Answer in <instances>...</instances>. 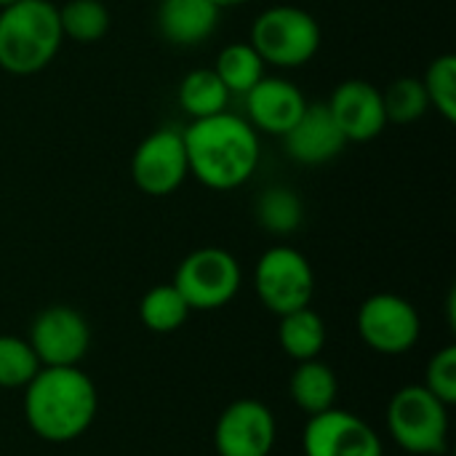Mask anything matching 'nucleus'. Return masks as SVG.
I'll list each match as a JSON object with an SVG mask.
<instances>
[{"instance_id":"dca6fc26","label":"nucleus","mask_w":456,"mask_h":456,"mask_svg":"<svg viewBox=\"0 0 456 456\" xmlns=\"http://www.w3.org/2000/svg\"><path fill=\"white\" fill-rule=\"evenodd\" d=\"M155 19L160 35L171 45L192 48L214 35L219 8L211 0H160Z\"/></svg>"},{"instance_id":"412c9836","label":"nucleus","mask_w":456,"mask_h":456,"mask_svg":"<svg viewBox=\"0 0 456 456\" xmlns=\"http://www.w3.org/2000/svg\"><path fill=\"white\" fill-rule=\"evenodd\" d=\"M190 313H192L190 305L184 302V297L176 291L174 283L152 286L139 302V318H142L144 329H150L152 334L179 331L187 323Z\"/></svg>"},{"instance_id":"9d476101","label":"nucleus","mask_w":456,"mask_h":456,"mask_svg":"<svg viewBox=\"0 0 456 456\" xmlns=\"http://www.w3.org/2000/svg\"><path fill=\"white\" fill-rule=\"evenodd\" d=\"M27 342L35 350L40 366H80L91 350V326L75 307L51 305L35 315Z\"/></svg>"},{"instance_id":"c85d7f7f","label":"nucleus","mask_w":456,"mask_h":456,"mask_svg":"<svg viewBox=\"0 0 456 456\" xmlns=\"http://www.w3.org/2000/svg\"><path fill=\"white\" fill-rule=\"evenodd\" d=\"M11 3H19V0H0V8H5V5H11Z\"/></svg>"},{"instance_id":"a211bd4d","label":"nucleus","mask_w":456,"mask_h":456,"mask_svg":"<svg viewBox=\"0 0 456 456\" xmlns=\"http://www.w3.org/2000/svg\"><path fill=\"white\" fill-rule=\"evenodd\" d=\"M326 339H329L326 321L310 305L302 307V310H294V313L281 315L278 342H281L283 353L289 358H294L297 363L321 358V353L326 347Z\"/></svg>"},{"instance_id":"39448f33","label":"nucleus","mask_w":456,"mask_h":456,"mask_svg":"<svg viewBox=\"0 0 456 456\" xmlns=\"http://www.w3.org/2000/svg\"><path fill=\"white\" fill-rule=\"evenodd\" d=\"M387 430L406 454H444L449 446V406L425 385H406L387 406Z\"/></svg>"},{"instance_id":"f8f14e48","label":"nucleus","mask_w":456,"mask_h":456,"mask_svg":"<svg viewBox=\"0 0 456 456\" xmlns=\"http://www.w3.org/2000/svg\"><path fill=\"white\" fill-rule=\"evenodd\" d=\"M275 438V414L256 398L230 403L214 428V449L219 456H270Z\"/></svg>"},{"instance_id":"6ab92c4d","label":"nucleus","mask_w":456,"mask_h":456,"mask_svg":"<svg viewBox=\"0 0 456 456\" xmlns=\"http://www.w3.org/2000/svg\"><path fill=\"white\" fill-rule=\"evenodd\" d=\"M230 91L224 88V83L219 80V75L214 72V67H200V69H192L182 77L179 88H176V99H179V107L192 118V120H200V118H211V115H219L227 110L230 104Z\"/></svg>"},{"instance_id":"6e6552de","label":"nucleus","mask_w":456,"mask_h":456,"mask_svg":"<svg viewBox=\"0 0 456 456\" xmlns=\"http://www.w3.org/2000/svg\"><path fill=\"white\" fill-rule=\"evenodd\" d=\"M355 323L363 345L379 355H403L422 337V318L417 307L390 291L371 294L361 305Z\"/></svg>"},{"instance_id":"aec40b11","label":"nucleus","mask_w":456,"mask_h":456,"mask_svg":"<svg viewBox=\"0 0 456 456\" xmlns=\"http://www.w3.org/2000/svg\"><path fill=\"white\" fill-rule=\"evenodd\" d=\"M254 219L262 230L273 235H291L302 227L305 219L302 198L283 184L267 187L254 203Z\"/></svg>"},{"instance_id":"a878e982","label":"nucleus","mask_w":456,"mask_h":456,"mask_svg":"<svg viewBox=\"0 0 456 456\" xmlns=\"http://www.w3.org/2000/svg\"><path fill=\"white\" fill-rule=\"evenodd\" d=\"M422 86L425 94L430 99V107H436V112L446 120H456V56L454 53H441L436 56L425 75H422Z\"/></svg>"},{"instance_id":"20e7f679","label":"nucleus","mask_w":456,"mask_h":456,"mask_svg":"<svg viewBox=\"0 0 456 456\" xmlns=\"http://www.w3.org/2000/svg\"><path fill=\"white\" fill-rule=\"evenodd\" d=\"M321 37V24L310 11L299 5H270L254 19L248 43L265 64L297 69L315 59Z\"/></svg>"},{"instance_id":"1a4fd4ad","label":"nucleus","mask_w":456,"mask_h":456,"mask_svg":"<svg viewBox=\"0 0 456 456\" xmlns=\"http://www.w3.org/2000/svg\"><path fill=\"white\" fill-rule=\"evenodd\" d=\"M190 176L182 131L158 128L147 134L131 158V179L150 198L174 195Z\"/></svg>"},{"instance_id":"cd10ccee","label":"nucleus","mask_w":456,"mask_h":456,"mask_svg":"<svg viewBox=\"0 0 456 456\" xmlns=\"http://www.w3.org/2000/svg\"><path fill=\"white\" fill-rule=\"evenodd\" d=\"M219 11H224V8H238V5H243V3H248V0H211Z\"/></svg>"},{"instance_id":"f03ea898","label":"nucleus","mask_w":456,"mask_h":456,"mask_svg":"<svg viewBox=\"0 0 456 456\" xmlns=\"http://www.w3.org/2000/svg\"><path fill=\"white\" fill-rule=\"evenodd\" d=\"M96 385L80 366H43L24 387V419L45 444H69L96 419Z\"/></svg>"},{"instance_id":"423d86ee","label":"nucleus","mask_w":456,"mask_h":456,"mask_svg":"<svg viewBox=\"0 0 456 456\" xmlns=\"http://www.w3.org/2000/svg\"><path fill=\"white\" fill-rule=\"evenodd\" d=\"M240 281V265L227 248L203 246L179 262L171 283L184 297L190 310H219L235 299Z\"/></svg>"},{"instance_id":"b1692460","label":"nucleus","mask_w":456,"mask_h":456,"mask_svg":"<svg viewBox=\"0 0 456 456\" xmlns=\"http://www.w3.org/2000/svg\"><path fill=\"white\" fill-rule=\"evenodd\" d=\"M382 102H385L387 123H398V126L417 123L430 110V99L425 94L422 77H411V75L393 80L382 91Z\"/></svg>"},{"instance_id":"4468645a","label":"nucleus","mask_w":456,"mask_h":456,"mask_svg":"<svg viewBox=\"0 0 456 456\" xmlns=\"http://www.w3.org/2000/svg\"><path fill=\"white\" fill-rule=\"evenodd\" d=\"M243 99L246 120L251 123V128L270 136H283L307 107L299 86L281 75H265Z\"/></svg>"},{"instance_id":"9b49d317","label":"nucleus","mask_w":456,"mask_h":456,"mask_svg":"<svg viewBox=\"0 0 456 456\" xmlns=\"http://www.w3.org/2000/svg\"><path fill=\"white\" fill-rule=\"evenodd\" d=\"M302 449L305 456H385L377 430L358 414L337 406L307 419Z\"/></svg>"},{"instance_id":"2eb2a0df","label":"nucleus","mask_w":456,"mask_h":456,"mask_svg":"<svg viewBox=\"0 0 456 456\" xmlns=\"http://www.w3.org/2000/svg\"><path fill=\"white\" fill-rule=\"evenodd\" d=\"M281 139L286 155L302 166H323L347 147V139L339 131L337 120L331 118L326 102L307 104L297 118V123Z\"/></svg>"},{"instance_id":"0eeeda50","label":"nucleus","mask_w":456,"mask_h":456,"mask_svg":"<svg viewBox=\"0 0 456 456\" xmlns=\"http://www.w3.org/2000/svg\"><path fill=\"white\" fill-rule=\"evenodd\" d=\"M254 291L278 318L307 307L315 294V273L310 259L294 246L267 248L254 267Z\"/></svg>"},{"instance_id":"f257e3e1","label":"nucleus","mask_w":456,"mask_h":456,"mask_svg":"<svg viewBox=\"0 0 456 456\" xmlns=\"http://www.w3.org/2000/svg\"><path fill=\"white\" fill-rule=\"evenodd\" d=\"M190 176L216 192L243 187L259 168L262 147L251 123L230 110L192 120L184 131Z\"/></svg>"},{"instance_id":"ddd939ff","label":"nucleus","mask_w":456,"mask_h":456,"mask_svg":"<svg viewBox=\"0 0 456 456\" xmlns=\"http://www.w3.org/2000/svg\"><path fill=\"white\" fill-rule=\"evenodd\" d=\"M347 142H371L387 128L382 91L361 77L342 80L326 102Z\"/></svg>"},{"instance_id":"393cba45","label":"nucleus","mask_w":456,"mask_h":456,"mask_svg":"<svg viewBox=\"0 0 456 456\" xmlns=\"http://www.w3.org/2000/svg\"><path fill=\"white\" fill-rule=\"evenodd\" d=\"M40 369L43 366L27 339L0 334V387L24 390Z\"/></svg>"},{"instance_id":"5701e85b","label":"nucleus","mask_w":456,"mask_h":456,"mask_svg":"<svg viewBox=\"0 0 456 456\" xmlns=\"http://www.w3.org/2000/svg\"><path fill=\"white\" fill-rule=\"evenodd\" d=\"M59 24L75 43H99L110 32V11L102 0H69L59 8Z\"/></svg>"},{"instance_id":"7ed1b4c3","label":"nucleus","mask_w":456,"mask_h":456,"mask_svg":"<svg viewBox=\"0 0 456 456\" xmlns=\"http://www.w3.org/2000/svg\"><path fill=\"white\" fill-rule=\"evenodd\" d=\"M59 8L51 0H19L0 8V69L16 77L43 72L61 48Z\"/></svg>"},{"instance_id":"bb28decb","label":"nucleus","mask_w":456,"mask_h":456,"mask_svg":"<svg viewBox=\"0 0 456 456\" xmlns=\"http://www.w3.org/2000/svg\"><path fill=\"white\" fill-rule=\"evenodd\" d=\"M436 398H441L446 406L456 403V347L446 345L441 347L425 369V382H422Z\"/></svg>"},{"instance_id":"f3484780","label":"nucleus","mask_w":456,"mask_h":456,"mask_svg":"<svg viewBox=\"0 0 456 456\" xmlns=\"http://www.w3.org/2000/svg\"><path fill=\"white\" fill-rule=\"evenodd\" d=\"M289 393L297 409H302L307 417H315L321 411H329L337 406L339 398V379L331 366H326L321 358L302 361L297 363L291 379H289Z\"/></svg>"},{"instance_id":"4be33fe9","label":"nucleus","mask_w":456,"mask_h":456,"mask_svg":"<svg viewBox=\"0 0 456 456\" xmlns=\"http://www.w3.org/2000/svg\"><path fill=\"white\" fill-rule=\"evenodd\" d=\"M265 61L254 51L251 43H230L219 51L214 72L224 83L230 94L246 96L262 77H265Z\"/></svg>"}]
</instances>
